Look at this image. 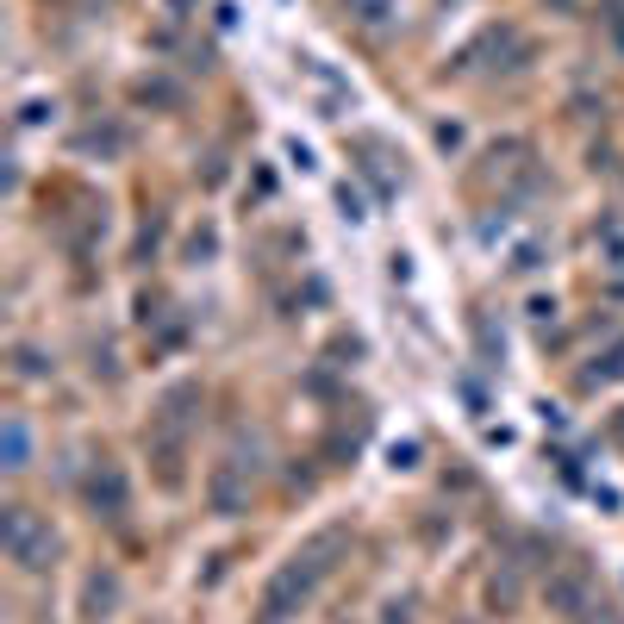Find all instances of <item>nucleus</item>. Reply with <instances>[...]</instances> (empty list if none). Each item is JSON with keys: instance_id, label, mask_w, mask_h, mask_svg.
I'll list each match as a JSON object with an SVG mask.
<instances>
[{"instance_id": "2", "label": "nucleus", "mask_w": 624, "mask_h": 624, "mask_svg": "<svg viewBox=\"0 0 624 624\" xmlns=\"http://www.w3.org/2000/svg\"><path fill=\"white\" fill-rule=\"evenodd\" d=\"M7 456H13L7 468H26V425H19V419L7 425Z\"/></svg>"}, {"instance_id": "1", "label": "nucleus", "mask_w": 624, "mask_h": 624, "mask_svg": "<svg viewBox=\"0 0 624 624\" xmlns=\"http://www.w3.org/2000/svg\"><path fill=\"white\" fill-rule=\"evenodd\" d=\"M0 531H7V550H13V562L19 568H50V556H57V537L26 512V506H7V525H0Z\"/></svg>"}]
</instances>
